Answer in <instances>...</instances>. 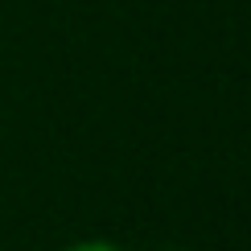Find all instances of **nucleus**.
Masks as SVG:
<instances>
[{
    "label": "nucleus",
    "mask_w": 251,
    "mask_h": 251,
    "mask_svg": "<svg viewBox=\"0 0 251 251\" xmlns=\"http://www.w3.org/2000/svg\"><path fill=\"white\" fill-rule=\"evenodd\" d=\"M66 251H120V247H111V243H99V239H91V243H75V247H66Z\"/></svg>",
    "instance_id": "obj_1"
}]
</instances>
